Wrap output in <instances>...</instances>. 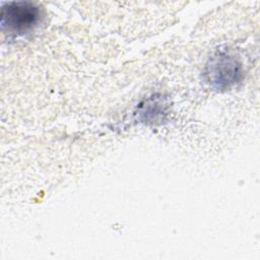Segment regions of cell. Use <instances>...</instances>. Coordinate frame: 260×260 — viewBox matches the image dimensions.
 <instances>
[{"instance_id":"1","label":"cell","mask_w":260,"mask_h":260,"mask_svg":"<svg viewBox=\"0 0 260 260\" xmlns=\"http://www.w3.org/2000/svg\"><path fill=\"white\" fill-rule=\"evenodd\" d=\"M205 76L208 83L216 89H228L240 81L242 64L226 51H219L206 64Z\"/></svg>"},{"instance_id":"2","label":"cell","mask_w":260,"mask_h":260,"mask_svg":"<svg viewBox=\"0 0 260 260\" xmlns=\"http://www.w3.org/2000/svg\"><path fill=\"white\" fill-rule=\"evenodd\" d=\"M41 18V9L30 2H7L1 6L3 30L23 35L32 29Z\"/></svg>"}]
</instances>
